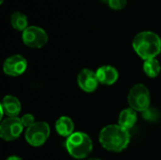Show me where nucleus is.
<instances>
[{
    "label": "nucleus",
    "mask_w": 161,
    "mask_h": 160,
    "mask_svg": "<svg viewBox=\"0 0 161 160\" xmlns=\"http://www.w3.org/2000/svg\"><path fill=\"white\" fill-rule=\"evenodd\" d=\"M6 160H23L21 157H16V156H11V157H8Z\"/></svg>",
    "instance_id": "6ab92c4d"
},
{
    "label": "nucleus",
    "mask_w": 161,
    "mask_h": 160,
    "mask_svg": "<svg viewBox=\"0 0 161 160\" xmlns=\"http://www.w3.org/2000/svg\"><path fill=\"white\" fill-rule=\"evenodd\" d=\"M24 125L18 117H8L0 124V137L7 141L17 140L23 132Z\"/></svg>",
    "instance_id": "0eeeda50"
},
{
    "label": "nucleus",
    "mask_w": 161,
    "mask_h": 160,
    "mask_svg": "<svg viewBox=\"0 0 161 160\" xmlns=\"http://www.w3.org/2000/svg\"><path fill=\"white\" fill-rule=\"evenodd\" d=\"M21 111V104L15 96L7 95L1 102L2 116L5 114L8 117H17Z\"/></svg>",
    "instance_id": "9d476101"
},
{
    "label": "nucleus",
    "mask_w": 161,
    "mask_h": 160,
    "mask_svg": "<svg viewBox=\"0 0 161 160\" xmlns=\"http://www.w3.org/2000/svg\"><path fill=\"white\" fill-rule=\"evenodd\" d=\"M77 83L80 89L86 92H93L98 87V78L96 73L90 69H83L77 76Z\"/></svg>",
    "instance_id": "1a4fd4ad"
},
{
    "label": "nucleus",
    "mask_w": 161,
    "mask_h": 160,
    "mask_svg": "<svg viewBox=\"0 0 161 160\" xmlns=\"http://www.w3.org/2000/svg\"><path fill=\"white\" fill-rule=\"evenodd\" d=\"M68 153L76 159L86 158L92 150V139L83 132H75L65 142Z\"/></svg>",
    "instance_id": "7ed1b4c3"
},
{
    "label": "nucleus",
    "mask_w": 161,
    "mask_h": 160,
    "mask_svg": "<svg viewBox=\"0 0 161 160\" xmlns=\"http://www.w3.org/2000/svg\"><path fill=\"white\" fill-rule=\"evenodd\" d=\"M75 124L71 118L67 116H62L56 122V130L61 137H70L74 133Z\"/></svg>",
    "instance_id": "ddd939ff"
},
{
    "label": "nucleus",
    "mask_w": 161,
    "mask_h": 160,
    "mask_svg": "<svg viewBox=\"0 0 161 160\" xmlns=\"http://www.w3.org/2000/svg\"><path fill=\"white\" fill-rule=\"evenodd\" d=\"M22 40L23 42L30 48H42L48 41V35L42 27L30 25L23 32Z\"/></svg>",
    "instance_id": "423d86ee"
},
{
    "label": "nucleus",
    "mask_w": 161,
    "mask_h": 160,
    "mask_svg": "<svg viewBox=\"0 0 161 160\" xmlns=\"http://www.w3.org/2000/svg\"><path fill=\"white\" fill-rule=\"evenodd\" d=\"M108 4L110 8L114 10H121L126 7L127 0H108Z\"/></svg>",
    "instance_id": "f3484780"
},
{
    "label": "nucleus",
    "mask_w": 161,
    "mask_h": 160,
    "mask_svg": "<svg viewBox=\"0 0 161 160\" xmlns=\"http://www.w3.org/2000/svg\"><path fill=\"white\" fill-rule=\"evenodd\" d=\"M101 145L109 152L121 153L130 142V134L127 129L119 124L105 126L99 135Z\"/></svg>",
    "instance_id": "f257e3e1"
},
{
    "label": "nucleus",
    "mask_w": 161,
    "mask_h": 160,
    "mask_svg": "<svg viewBox=\"0 0 161 160\" xmlns=\"http://www.w3.org/2000/svg\"><path fill=\"white\" fill-rule=\"evenodd\" d=\"M27 68L26 59L21 55H14L8 58L3 65V71L9 76H19Z\"/></svg>",
    "instance_id": "6e6552de"
},
{
    "label": "nucleus",
    "mask_w": 161,
    "mask_h": 160,
    "mask_svg": "<svg viewBox=\"0 0 161 160\" xmlns=\"http://www.w3.org/2000/svg\"><path fill=\"white\" fill-rule=\"evenodd\" d=\"M143 71L151 78L157 77L161 71V66L159 61L157 58L147 59L143 63Z\"/></svg>",
    "instance_id": "2eb2a0df"
},
{
    "label": "nucleus",
    "mask_w": 161,
    "mask_h": 160,
    "mask_svg": "<svg viewBox=\"0 0 161 160\" xmlns=\"http://www.w3.org/2000/svg\"><path fill=\"white\" fill-rule=\"evenodd\" d=\"M135 52L142 59L156 58L161 52L160 37L152 31H142L133 39L132 42Z\"/></svg>",
    "instance_id": "f03ea898"
},
{
    "label": "nucleus",
    "mask_w": 161,
    "mask_h": 160,
    "mask_svg": "<svg viewBox=\"0 0 161 160\" xmlns=\"http://www.w3.org/2000/svg\"><path fill=\"white\" fill-rule=\"evenodd\" d=\"M3 2H4V0H0V4H3Z\"/></svg>",
    "instance_id": "412c9836"
},
{
    "label": "nucleus",
    "mask_w": 161,
    "mask_h": 160,
    "mask_svg": "<svg viewBox=\"0 0 161 160\" xmlns=\"http://www.w3.org/2000/svg\"><path fill=\"white\" fill-rule=\"evenodd\" d=\"M21 122L24 125V127H30L31 125H33L36 122H35V118L32 114L27 113L23 115V117L21 118Z\"/></svg>",
    "instance_id": "a211bd4d"
},
{
    "label": "nucleus",
    "mask_w": 161,
    "mask_h": 160,
    "mask_svg": "<svg viewBox=\"0 0 161 160\" xmlns=\"http://www.w3.org/2000/svg\"><path fill=\"white\" fill-rule=\"evenodd\" d=\"M158 117H159V112L154 108H149L142 112V118H144L146 121L149 122H156L158 119Z\"/></svg>",
    "instance_id": "dca6fc26"
},
{
    "label": "nucleus",
    "mask_w": 161,
    "mask_h": 160,
    "mask_svg": "<svg viewBox=\"0 0 161 160\" xmlns=\"http://www.w3.org/2000/svg\"><path fill=\"white\" fill-rule=\"evenodd\" d=\"M137 112L136 110L132 109V108H126L124 109L120 115H119V119H118V124L121 125L122 127L125 128V129H131L137 123Z\"/></svg>",
    "instance_id": "f8f14e48"
},
{
    "label": "nucleus",
    "mask_w": 161,
    "mask_h": 160,
    "mask_svg": "<svg viewBox=\"0 0 161 160\" xmlns=\"http://www.w3.org/2000/svg\"><path fill=\"white\" fill-rule=\"evenodd\" d=\"M50 136V126L45 122H37L25 131V140L27 143L34 147L42 146Z\"/></svg>",
    "instance_id": "39448f33"
},
{
    "label": "nucleus",
    "mask_w": 161,
    "mask_h": 160,
    "mask_svg": "<svg viewBox=\"0 0 161 160\" xmlns=\"http://www.w3.org/2000/svg\"><path fill=\"white\" fill-rule=\"evenodd\" d=\"M127 101L130 108L136 111L143 112L150 108V92L143 84H136L131 88L127 97Z\"/></svg>",
    "instance_id": "20e7f679"
},
{
    "label": "nucleus",
    "mask_w": 161,
    "mask_h": 160,
    "mask_svg": "<svg viewBox=\"0 0 161 160\" xmlns=\"http://www.w3.org/2000/svg\"><path fill=\"white\" fill-rule=\"evenodd\" d=\"M88 160H102V159H99V158H91V159H88Z\"/></svg>",
    "instance_id": "aec40b11"
},
{
    "label": "nucleus",
    "mask_w": 161,
    "mask_h": 160,
    "mask_svg": "<svg viewBox=\"0 0 161 160\" xmlns=\"http://www.w3.org/2000/svg\"><path fill=\"white\" fill-rule=\"evenodd\" d=\"M96 75H97L99 83L103 85L110 86V85H113L118 80L119 74H118V71L114 67L110 65H105V66L100 67L96 71Z\"/></svg>",
    "instance_id": "9b49d317"
},
{
    "label": "nucleus",
    "mask_w": 161,
    "mask_h": 160,
    "mask_svg": "<svg viewBox=\"0 0 161 160\" xmlns=\"http://www.w3.org/2000/svg\"><path fill=\"white\" fill-rule=\"evenodd\" d=\"M10 24L12 27L17 30V31H22L24 32L27 27H28V20L27 17L20 12V11H15L11 14L10 16Z\"/></svg>",
    "instance_id": "4468645a"
}]
</instances>
